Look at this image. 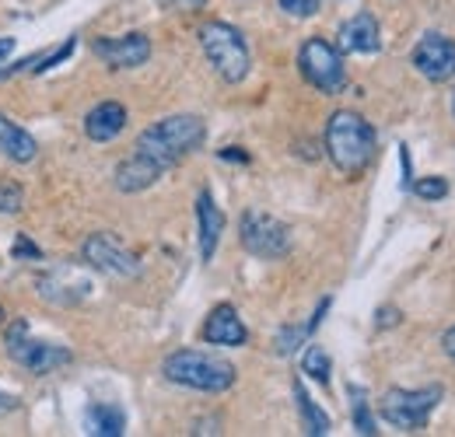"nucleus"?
Here are the masks:
<instances>
[{"label": "nucleus", "instance_id": "1", "mask_svg": "<svg viewBox=\"0 0 455 437\" xmlns=\"http://www.w3.org/2000/svg\"><path fill=\"white\" fill-rule=\"evenodd\" d=\"M323 147L333 168L347 179H361L375 155H379V137L375 126L354 109H337L326 119V133H323Z\"/></svg>", "mask_w": 455, "mask_h": 437}, {"label": "nucleus", "instance_id": "2", "mask_svg": "<svg viewBox=\"0 0 455 437\" xmlns=\"http://www.w3.org/2000/svg\"><path fill=\"white\" fill-rule=\"evenodd\" d=\"M204 137H207L204 119L200 115H189V112H179V115H165L155 126H148L137 137L133 151L144 155L148 162H155L162 171H169L182 158H189L193 151H200Z\"/></svg>", "mask_w": 455, "mask_h": 437}, {"label": "nucleus", "instance_id": "3", "mask_svg": "<svg viewBox=\"0 0 455 437\" xmlns=\"http://www.w3.org/2000/svg\"><path fill=\"white\" fill-rule=\"evenodd\" d=\"M162 375L172 385H182V388H193V392H211V395L228 392L238 378L231 361L218 357V354H207V350H175L165 357Z\"/></svg>", "mask_w": 455, "mask_h": 437}, {"label": "nucleus", "instance_id": "4", "mask_svg": "<svg viewBox=\"0 0 455 437\" xmlns=\"http://www.w3.org/2000/svg\"><path fill=\"white\" fill-rule=\"evenodd\" d=\"M196 39H200V50L207 56V63L214 67V74L225 84H242L249 77L252 53H249L245 36L235 25H228V21H204Z\"/></svg>", "mask_w": 455, "mask_h": 437}, {"label": "nucleus", "instance_id": "5", "mask_svg": "<svg viewBox=\"0 0 455 437\" xmlns=\"http://www.w3.org/2000/svg\"><path fill=\"white\" fill-rule=\"evenodd\" d=\"M445 399L442 385H427V388H389L379 402V413L389 427L396 431H420L431 413L438 409V402Z\"/></svg>", "mask_w": 455, "mask_h": 437}, {"label": "nucleus", "instance_id": "6", "mask_svg": "<svg viewBox=\"0 0 455 437\" xmlns=\"http://www.w3.org/2000/svg\"><path fill=\"white\" fill-rule=\"evenodd\" d=\"M298 70L323 95H340L343 88H347L343 53L330 39H323V36H312V39L301 43V50H298Z\"/></svg>", "mask_w": 455, "mask_h": 437}, {"label": "nucleus", "instance_id": "7", "mask_svg": "<svg viewBox=\"0 0 455 437\" xmlns=\"http://www.w3.org/2000/svg\"><path fill=\"white\" fill-rule=\"evenodd\" d=\"M238 238L256 259H284L291 252V227L267 211H245L238 220Z\"/></svg>", "mask_w": 455, "mask_h": 437}, {"label": "nucleus", "instance_id": "8", "mask_svg": "<svg viewBox=\"0 0 455 437\" xmlns=\"http://www.w3.org/2000/svg\"><path fill=\"white\" fill-rule=\"evenodd\" d=\"M7 357L32 371V375H50L63 364H70V350L67 346H57V343H43V339H32L28 336V326L18 319L14 326L7 329Z\"/></svg>", "mask_w": 455, "mask_h": 437}, {"label": "nucleus", "instance_id": "9", "mask_svg": "<svg viewBox=\"0 0 455 437\" xmlns=\"http://www.w3.org/2000/svg\"><path fill=\"white\" fill-rule=\"evenodd\" d=\"M81 256H84V263H88L92 270L113 276V280H133V276H140V259L116 238L113 231H95V234H88Z\"/></svg>", "mask_w": 455, "mask_h": 437}, {"label": "nucleus", "instance_id": "10", "mask_svg": "<svg viewBox=\"0 0 455 437\" xmlns=\"http://www.w3.org/2000/svg\"><path fill=\"white\" fill-rule=\"evenodd\" d=\"M410 63L431 84H445L455 77V43L445 32H424L410 53Z\"/></svg>", "mask_w": 455, "mask_h": 437}, {"label": "nucleus", "instance_id": "11", "mask_svg": "<svg viewBox=\"0 0 455 437\" xmlns=\"http://www.w3.org/2000/svg\"><path fill=\"white\" fill-rule=\"evenodd\" d=\"M92 53L113 70H133L151 60V39L144 32H126V36H102L92 43Z\"/></svg>", "mask_w": 455, "mask_h": 437}, {"label": "nucleus", "instance_id": "12", "mask_svg": "<svg viewBox=\"0 0 455 437\" xmlns=\"http://www.w3.org/2000/svg\"><path fill=\"white\" fill-rule=\"evenodd\" d=\"M337 50L340 53H379L382 50V28L375 21L371 11H357L354 18H347L337 32Z\"/></svg>", "mask_w": 455, "mask_h": 437}, {"label": "nucleus", "instance_id": "13", "mask_svg": "<svg viewBox=\"0 0 455 437\" xmlns=\"http://www.w3.org/2000/svg\"><path fill=\"white\" fill-rule=\"evenodd\" d=\"M204 339L214 346H245L249 343V329L242 322L235 305H218L211 308L207 322H204Z\"/></svg>", "mask_w": 455, "mask_h": 437}, {"label": "nucleus", "instance_id": "14", "mask_svg": "<svg viewBox=\"0 0 455 437\" xmlns=\"http://www.w3.org/2000/svg\"><path fill=\"white\" fill-rule=\"evenodd\" d=\"M196 224H200V259L211 263L218 245H221V231H225V214L221 207L214 203V196L204 189L196 196Z\"/></svg>", "mask_w": 455, "mask_h": 437}, {"label": "nucleus", "instance_id": "15", "mask_svg": "<svg viewBox=\"0 0 455 437\" xmlns=\"http://www.w3.org/2000/svg\"><path fill=\"white\" fill-rule=\"evenodd\" d=\"M126 130V109L119 102H99L95 109L84 115V137L95 144H109Z\"/></svg>", "mask_w": 455, "mask_h": 437}, {"label": "nucleus", "instance_id": "16", "mask_svg": "<svg viewBox=\"0 0 455 437\" xmlns=\"http://www.w3.org/2000/svg\"><path fill=\"white\" fill-rule=\"evenodd\" d=\"M162 175H165V171H162L158 164L148 162L144 155H137V151H133L126 162L116 164L113 179H116V189H119V193H144V189H151Z\"/></svg>", "mask_w": 455, "mask_h": 437}, {"label": "nucleus", "instance_id": "17", "mask_svg": "<svg viewBox=\"0 0 455 437\" xmlns=\"http://www.w3.org/2000/svg\"><path fill=\"white\" fill-rule=\"evenodd\" d=\"M0 155L18 164H32L39 158V140L25 126H18L14 119H7L4 112H0Z\"/></svg>", "mask_w": 455, "mask_h": 437}, {"label": "nucleus", "instance_id": "18", "mask_svg": "<svg viewBox=\"0 0 455 437\" xmlns=\"http://www.w3.org/2000/svg\"><path fill=\"white\" fill-rule=\"evenodd\" d=\"M84 431L99 437H123L126 434V413L113 402H95L84 413Z\"/></svg>", "mask_w": 455, "mask_h": 437}, {"label": "nucleus", "instance_id": "19", "mask_svg": "<svg viewBox=\"0 0 455 437\" xmlns=\"http://www.w3.org/2000/svg\"><path fill=\"white\" fill-rule=\"evenodd\" d=\"M294 399H298V413H301V431L312 437L330 434V417L312 402V395L305 392V385L294 382Z\"/></svg>", "mask_w": 455, "mask_h": 437}, {"label": "nucleus", "instance_id": "20", "mask_svg": "<svg viewBox=\"0 0 455 437\" xmlns=\"http://www.w3.org/2000/svg\"><path fill=\"white\" fill-rule=\"evenodd\" d=\"M326 308H330V298L326 301H319V308H315V315H312V322L308 326H287L277 332V339H274V350L281 354V357H291L301 343H305V336H312L315 329H319V322H323V315H326Z\"/></svg>", "mask_w": 455, "mask_h": 437}, {"label": "nucleus", "instance_id": "21", "mask_svg": "<svg viewBox=\"0 0 455 437\" xmlns=\"http://www.w3.org/2000/svg\"><path fill=\"white\" fill-rule=\"evenodd\" d=\"M301 371L308 375V378H315L319 385H330V371H333V361H330V354L323 350V346H308L305 350V357H301Z\"/></svg>", "mask_w": 455, "mask_h": 437}, {"label": "nucleus", "instance_id": "22", "mask_svg": "<svg viewBox=\"0 0 455 437\" xmlns=\"http://www.w3.org/2000/svg\"><path fill=\"white\" fill-rule=\"evenodd\" d=\"M350 399H354V427H357V434H379V424H375V417H371V409H368V402H364V392L361 388H350Z\"/></svg>", "mask_w": 455, "mask_h": 437}, {"label": "nucleus", "instance_id": "23", "mask_svg": "<svg viewBox=\"0 0 455 437\" xmlns=\"http://www.w3.org/2000/svg\"><path fill=\"white\" fill-rule=\"evenodd\" d=\"M410 189H413L420 200H445V196H449V179H442V175H424V179H417Z\"/></svg>", "mask_w": 455, "mask_h": 437}, {"label": "nucleus", "instance_id": "24", "mask_svg": "<svg viewBox=\"0 0 455 437\" xmlns=\"http://www.w3.org/2000/svg\"><path fill=\"white\" fill-rule=\"evenodd\" d=\"M25 207V189L18 182H0V214H18Z\"/></svg>", "mask_w": 455, "mask_h": 437}, {"label": "nucleus", "instance_id": "25", "mask_svg": "<svg viewBox=\"0 0 455 437\" xmlns=\"http://www.w3.org/2000/svg\"><path fill=\"white\" fill-rule=\"evenodd\" d=\"M277 4H281V11H287L291 18H312L323 0H277Z\"/></svg>", "mask_w": 455, "mask_h": 437}, {"label": "nucleus", "instance_id": "26", "mask_svg": "<svg viewBox=\"0 0 455 437\" xmlns=\"http://www.w3.org/2000/svg\"><path fill=\"white\" fill-rule=\"evenodd\" d=\"M11 256H14V259H43V249H36L25 234H18V242L11 245Z\"/></svg>", "mask_w": 455, "mask_h": 437}, {"label": "nucleus", "instance_id": "27", "mask_svg": "<svg viewBox=\"0 0 455 437\" xmlns=\"http://www.w3.org/2000/svg\"><path fill=\"white\" fill-rule=\"evenodd\" d=\"M165 11H179V14H193V11H204L207 0H158Z\"/></svg>", "mask_w": 455, "mask_h": 437}, {"label": "nucleus", "instance_id": "28", "mask_svg": "<svg viewBox=\"0 0 455 437\" xmlns=\"http://www.w3.org/2000/svg\"><path fill=\"white\" fill-rule=\"evenodd\" d=\"M396 322H399V312H396V308H382V312H379V329L396 326Z\"/></svg>", "mask_w": 455, "mask_h": 437}, {"label": "nucleus", "instance_id": "29", "mask_svg": "<svg viewBox=\"0 0 455 437\" xmlns=\"http://www.w3.org/2000/svg\"><path fill=\"white\" fill-rule=\"evenodd\" d=\"M442 350H445V354H449V357L455 361V326L449 329L445 336H442Z\"/></svg>", "mask_w": 455, "mask_h": 437}, {"label": "nucleus", "instance_id": "30", "mask_svg": "<svg viewBox=\"0 0 455 437\" xmlns=\"http://www.w3.org/2000/svg\"><path fill=\"white\" fill-rule=\"evenodd\" d=\"M221 158H228V162H249V155H242V147H225Z\"/></svg>", "mask_w": 455, "mask_h": 437}, {"label": "nucleus", "instance_id": "31", "mask_svg": "<svg viewBox=\"0 0 455 437\" xmlns=\"http://www.w3.org/2000/svg\"><path fill=\"white\" fill-rule=\"evenodd\" d=\"M14 53V39H7V36H0V63L7 60V56Z\"/></svg>", "mask_w": 455, "mask_h": 437}, {"label": "nucleus", "instance_id": "32", "mask_svg": "<svg viewBox=\"0 0 455 437\" xmlns=\"http://www.w3.org/2000/svg\"><path fill=\"white\" fill-rule=\"evenodd\" d=\"M14 402H18V399H11L7 392H0V413H7V409H14Z\"/></svg>", "mask_w": 455, "mask_h": 437}, {"label": "nucleus", "instance_id": "33", "mask_svg": "<svg viewBox=\"0 0 455 437\" xmlns=\"http://www.w3.org/2000/svg\"><path fill=\"white\" fill-rule=\"evenodd\" d=\"M452 112H455V88H452Z\"/></svg>", "mask_w": 455, "mask_h": 437}, {"label": "nucleus", "instance_id": "34", "mask_svg": "<svg viewBox=\"0 0 455 437\" xmlns=\"http://www.w3.org/2000/svg\"><path fill=\"white\" fill-rule=\"evenodd\" d=\"M0 322H4V308H0Z\"/></svg>", "mask_w": 455, "mask_h": 437}]
</instances>
